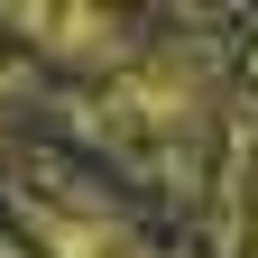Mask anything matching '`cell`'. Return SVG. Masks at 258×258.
Wrapping results in <instances>:
<instances>
[{"mask_svg": "<svg viewBox=\"0 0 258 258\" xmlns=\"http://www.w3.org/2000/svg\"><path fill=\"white\" fill-rule=\"evenodd\" d=\"M10 28H19V37H37L46 55H64V64H92V55H120V46H129V28H120V19H92V10H74V19H37V10H19Z\"/></svg>", "mask_w": 258, "mask_h": 258, "instance_id": "6da1fadb", "label": "cell"}, {"mask_svg": "<svg viewBox=\"0 0 258 258\" xmlns=\"http://www.w3.org/2000/svg\"><path fill=\"white\" fill-rule=\"evenodd\" d=\"M249 240H258V194H249Z\"/></svg>", "mask_w": 258, "mask_h": 258, "instance_id": "7a4b0ae2", "label": "cell"}]
</instances>
